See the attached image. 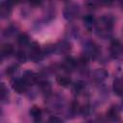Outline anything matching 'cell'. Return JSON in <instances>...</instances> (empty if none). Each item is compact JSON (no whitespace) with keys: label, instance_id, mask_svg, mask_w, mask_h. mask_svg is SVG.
<instances>
[{"label":"cell","instance_id":"obj_1","mask_svg":"<svg viewBox=\"0 0 123 123\" xmlns=\"http://www.w3.org/2000/svg\"><path fill=\"white\" fill-rule=\"evenodd\" d=\"M113 29V18L111 15H104L96 20L95 31L98 37L108 38L111 37Z\"/></svg>","mask_w":123,"mask_h":123},{"label":"cell","instance_id":"obj_2","mask_svg":"<svg viewBox=\"0 0 123 123\" xmlns=\"http://www.w3.org/2000/svg\"><path fill=\"white\" fill-rule=\"evenodd\" d=\"M84 51H85V57L89 59H96L101 53L99 46L94 41H90V40L85 43Z\"/></svg>","mask_w":123,"mask_h":123},{"label":"cell","instance_id":"obj_3","mask_svg":"<svg viewBox=\"0 0 123 123\" xmlns=\"http://www.w3.org/2000/svg\"><path fill=\"white\" fill-rule=\"evenodd\" d=\"M42 51L39 47V45L37 42H33L30 44L29 51H28V57L33 62H38L42 59Z\"/></svg>","mask_w":123,"mask_h":123},{"label":"cell","instance_id":"obj_4","mask_svg":"<svg viewBox=\"0 0 123 123\" xmlns=\"http://www.w3.org/2000/svg\"><path fill=\"white\" fill-rule=\"evenodd\" d=\"M79 13H80V7L78 4H75V3H68L65 6V9L63 11L64 17L69 20L77 17Z\"/></svg>","mask_w":123,"mask_h":123},{"label":"cell","instance_id":"obj_5","mask_svg":"<svg viewBox=\"0 0 123 123\" xmlns=\"http://www.w3.org/2000/svg\"><path fill=\"white\" fill-rule=\"evenodd\" d=\"M110 53L113 59L119 58L123 54V44L118 39H113L110 46Z\"/></svg>","mask_w":123,"mask_h":123},{"label":"cell","instance_id":"obj_6","mask_svg":"<svg viewBox=\"0 0 123 123\" xmlns=\"http://www.w3.org/2000/svg\"><path fill=\"white\" fill-rule=\"evenodd\" d=\"M12 87L15 92L20 94V93H24L27 90L28 86L25 84V82L23 81L22 78H20V79L17 78V79H13L12 81Z\"/></svg>","mask_w":123,"mask_h":123},{"label":"cell","instance_id":"obj_7","mask_svg":"<svg viewBox=\"0 0 123 123\" xmlns=\"http://www.w3.org/2000/svg\"><path fill=\"white\" fill-rule=\"evenodd\" d=\"M107 117L111 122H117L120 118V111L117 106H111L107 111Z\"/></svg>","mask_w":123,"mask_h":123},{"label":"cell","instance_id":"obj_8","mask_svg":"<svg viewBox=\"0 0 123 123\" xmlns=\"http://www.w3.org/2000/svg\"><path fill=\"white\" fill-rule=\"evenodd\" d=\"M22 79L25 82V84L28 86H30L35 85L37 82V75L34 73L33 71H25L22 76Z\"/></svg>","mask_w":123,"mask_h":123},{"label":"cell","instance_id":"obj_9","mask_svg":"<svg viewBox=\"0 0 123 123\" xmlns=\"http://www.w3.org/2000/svg\"><path fill=\"white\" fill-rule=\"evenodd\" d=\"M62 68L64 72H71L74 69L77 68V62L76 60L72 59V58H68L66 60H64V62L62 64Z\"/></svg>","mask_w":123,"mask_h":123},{"label":"cell","instance_id":"obj_10","mask_svg":"<svg viewBox=\"0 0 123 123\" xmlns=\"http://www.w3.org/2000/svg\"><path fill=\"white\" fill-rule=\"evenodd\" d=\"M54 49L58 54H65L70 51L71 45L69 42L63 40V41H60L58 44H56L54 46Z\"/></svg>","mask_w":123,"mask_h":123},{"label":"cell","instance_id":"obj_11","mask_svg":"<svg viewBox=\"0 0 123 123\" xmlns=\"http://www.w3.org/2000/svg\"><path fill=\"white\" fill-rule=\"evenodd\" d=\"M108 75H109V74H108V72H107L105 69H103V68H98V69H96V70L93 72L92 78H93V80H94L95 82L101 83V82H103V81H105V80L107 79Z\"/></svg>","mask_w":123,"mask_h":123},{"label":"cell","instance_id":"obj_12","mask_svg":"<svg viewBox=\"0 0 123 123\" xmlns=\"http://www.w3.org/2000/svg\"><path fill=\"white\" fill-rule=\"evenodd\" d=\"M12 12V6L9 2H1L0 4V17L7 18Z\"/></svg>","mask_w":123,"mask_h":123},{"label":"cell","instance_id":"obj_13","mask_svg":"<svg viewBox=\"0 0 123 123\" xmlns=\"http://www.w3.org/2000/svg\"><path fill=\"white\" fill-rule=\"evenodd\" d=\"M112 89L115 94L122 96L123 95V79L122 78H116L113 81Z\"/></svg>","mask_w":123,"mask_h":123},{"label":"cell","instance_id":"obj_14","mask_svg":"<svg viewBox=\"0 0 123 123\" xmlns=\"http://www.w3.org/2000/svg\"><path fill=\"white\" fill-rule=\"evenodd\" d=\"M30 115L35 123H38L41 120V110L37 106H33L30 110Z\"/></svg>","mask_w":123,"mask_h":123},{"label":"cell","instance_id":"obj_15","mask_svg":"<svg viewBox=\"0 0 123 123\" xmlns=\"http://www.w3.org/2000/svg\"><path fill=\"white\" fill-rule=\"evenodd\" d=\"M13 51V47L11 43H3L2 46H1V57L2 59L3 58H6V57H9Z\"/></svg>","mask_w":123,"mask_h":123},{"label":"cell","instance_id":"obj_16","mask_svg":"<svg viewBox=\"0 0 123 123\" xmlns=\"http://www.w3.org/2000/svg\"><path fill=\"white\" fill-rule=\"evenodd\" d=\"M57 82L60 86L66 87L70 85L71 80H70V77H68L67 75H59L57 77Z\"/></svg>","mask_w":123,"mask_h":123},{"label":"cell","instance_id":"obj_17","mask_svg":"<svg viewBox=\"0 0 123 123\" xmlns=\"http://www.w3.org/2000/svg\"><path fill=\"white\" fill-rule=\"evenodd\" d=\"M17 44L21 47H25L27 45L30 44V40H29V37L26 34H21L18 36L17 37Z\"/></svg>","mask_w":123,"mask_h":123},{"label":"cell","instance_id":"obj_18","mask_svg":"<svg viewBox=\"0 0 123 123\" xmlns=\"http://www.w3.org/2000/svg\"><path fill=\"white\" fill-rule=\"evenodd\" d=\"M84 22H85V25L87 29H91L92 27L95 28V23H96V20L94 19L93 16H91L90 14H87L86 17H84Z\"/></svg>","mask_w":123,"mask_h":123},{"label":"cell","instance_id":"obj_19","mask_svg":"<svg viewBox=\"0 0 123 123\" xmlns=\"http://www.w3.org/2000/svg\"><path fill=\"white\" fill-rule=\"evenodd\" d=\"M0 94H1V100L2 102H6L9 98V91L8 88L6 87L5 84H1V88H0Z\"/></svg>","mask_w":123,"mask_h":123},{"label":"cell","instance_id":"obj_20","mask_svg":"<svg viewBox=\"0 0 123 123\" xmlns=\"http://www.w3.org/2000/svg\"><path fill=\"white\" fill-rule=\"evenodd\" d=\"M85 85H86V84L83 83V82H77V83L74 85V87H73L74 92L77 93V94H81V93L85 90V88H86V86H85Z\"/></svg>","mask_w":123,"mask_h":123},{"label":"cell","instance_id":"obj_21","mask_svg":"<svg viewBox=\"0 0 123 123\" xmlns=\"http://www.w3.org/2000/svg\"><path fill=\"white\" fill-rule=\"evenodd\" d=\"M39 85H40V88L42 89V91H43L44 93H49V92H51V86H50V84H49L48 82L43 81V82H40Z\"/></svg>","mask_w":123,"mask_h":123},{"label":"cell","instance_id":"obj_22","mask_svg":"<svg viewBox=\"0 0 123 123\" xmlns=\"http://www.w3.org/2000/svg\"><path fill=\"white\" fill-rule=\"evenodd\" d=\"M16 59L18 62H25L27 57H26V53L23 51V50H19L17 53H16Z\"/></svg>","mask_w":123,"mask_h":123},{"label":"cell","instance_id":"obj_23","mask_svg":"<svg viewBox=\"0 0 123 123\" xmlns=\"http://www.w3.org/2000/svg\"><path fill=\"white\" fill-rule=\"evenodd\" d=\"M47 123H63V122H62V120L61 118H59L57 116H52V117L49 118Z\"/></svg>","mask_w":123,"mask_h":123},{"label":"cell","instance_id":"obj_24","mask_svg":"<svg viewBox=\"0 0 123 123\" xmlns=\"http://www.w3.org/2000/svg\"><path fill=\"white\" fill-rule=\"evenodd\" d=\"M16 68H17V66L16 65H12V66H10V67H8L7 68V74H9V75H12V74H13L15 71H16Z\"/></svg>","mask_w":123,"mask_h":123},{"label":"cell","instance_id":"obj_25","mask_svg":"<svg viewBox=\"0 0 123 123\" xmlns=\"http://www.w3.org/2000/svg\"><path fill=\"white\" fill-rule=\"evenodd\" d=\"M122 107H123V101H122Z\"/></svg>","mask_w":123,"mask_h":123},{"label":"cell","instance_id":"obj_26","mask_svg":"<svg viewBox=\"0 0 123 123\" xmlns=\"http://www.w3.org/2000/svg\"><path fill=\"white\" fill-rule=\"evenodd\" d=\"M122 6H123V4H122Z\"/></svg>","mask_w":123,"mask_h":123}]
</instances>
